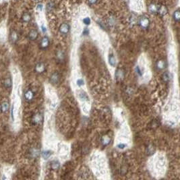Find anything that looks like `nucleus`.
I'll list each match as a JSON object with an SVG mask.
<instances>
[{
	"mask_svg": "<svg viewBox=\"0 0 180 180\" xmlns=\"http://www.w3.org/2000/svg\"><path fill=\"white\" fill-rule=\"evenodd\" d=\"M10 109V104L8 101L5 100L1 104V111L2 113H6Z\"/></svg>",
	"mask_w": 180,
	"mask_h": 180,
	"instance_id": "nucleus-13",
	"label": "nucleus"
},
{
	"mask_svg": "<svg viewBox=\"0 0 180 180\" xmlns=\"http://www.w3.org/2000/svg\"><path fill=\"white\" fill-rule=\"evenodd\" d=\"M156 67L159 70H162L166 67V63L164 60H160L156 61Z\"/></svg>",
	"mask_w": 180,
	"mask_h": 180,
	"instance_id": "nucleus-15",
	"label": "nucleus"
},
{
	"mask_svg": "<svg viewBox=\"0 0 180 180\" xmlns=\"http://www.w3.org/2000/svg\"><path fill=\"white\" fill-rule=\"evenodd\" d=\"M136 72L138 74L140 75V76H141L142 75V72H141V70H140V68L138 66H136Z\"/></svg>",
	"mask_w": 180,
	"mask_h": 180,
	"instance_id": "nucleus-32",
	"label": "nucleus"
},
{
	"mask_svg": "<svg viewBox=\"0 0 180 180\" xmlns=\"http://www.w3.org/2000/svg\"><path fill=\"white\" fill-rule=\"evenodd\" d=\"M100 142L104 146H108L111 143V138L107 135H104L100 138Z\"/></svg>",
	"mask_w": 180,
	"mask_h": 180,
	"instance_id": "nucleus-11",
	"label": "nucleus"
},
{
	"mask_svg": "<svg viewBox=\"0 0 180 180\" xmlns=\"http://www.w3.org/2000/svg\"><path fill=\"white\" fill-rule=\"evenodd\" d=\"M139 25L143 29L148 28L150 25L149 19L146 16H142L139 20Z\"/></svg>",
	"mask_w": 180,
	"mask_h": 180,
	"instance_id": "nucleus-1",
	"label": "nucleus"
},
{
	"mask_svg": "<svg viewBox=\"0 0 180 180\" xmlns=\"http://www.w3.org/2000/svg\"><path fill=\"white\" fill-rule=\"evenodd\" d=\"M31 20V15L28 12H24L22 16V21L25 23H28Z\"/></svg>",
	"mask_w": 180,
	"mask_h": 180,
	"instance_id": "nucleus-16",
	"label": "nucleus"
},
{
	"mask_svg": "<svg viewBox=\"0 0 180 180\" xmlns=\"http://www.w3.org/2000/svg\"><path fill=\"white\" fill-rule=\"evenodd\" d=\"M38 36H39V33H38V31L35 29H32L28 33V39L31 41H34L38 38Z\"/></svg>",
	"mask_w": 180,
	"mask_h": 180,
	"instance_id": "nucleus-9",
	"label": "nucleus"
},
{
	"mask_svg": "<svg viewBox=\"0 0 180 180\" xmlns=\"http://www.w3.org/2000/svg\"><path fill=\"white\" fill-rule=\"evenodd\" d=\"M60 78V74L57 72H55V73L52 74L51 76H50V82L53 84H57L59 82Z\"/></svg>",
	"mask_w": 180,
	"mask_h": 180,
	"instance_id": "nucleus-8",
	"label": "nucleus"
},
{
	"mask_svg": "<svg viewBox=\"0 0 180 180\" xmlns=\"http://www.w3.org/2000/svg\"><path fill=\"white\" fill-rule=\"evenodd\" d=\"M39 153H40V152H39V150L37 149V148H32V149L30 150V153H29V154H30V156L32 157V158H37V157H38L39 155Z\"/></svg>",
	"mask_w": 180,
	"mask_h": 180,
	"instance_id": "nucleus-17",
	"label": "nucleus"
},
{
	"mask_svg": "<svg viewBox=\"0 0 180 180\" xmlns=\"http://www.w3.org/2000/svg\"><path fill=\"white\" fill-rule=\"evenodd\" d=\"M170 74L168 72H165L162 76V80L165 82H168L170 80Z\"/></svg>",
	"mask_w": 180,
	"mask_h": 180,
	"instance_id": "nucleus-23",
	"label": "nucleus"
},
{
	"mask_svg": "<svg viewBox=\"0 0 180 180\" xmlns=\"http://www.w3.org/2000/svg\"><path fill=\"white\" fill-rule=\"evenodd\" d=\"M125 77V71L123 69H117L116 72V78L117 81H122Z\"/></svg>",
	"mask_w": 180,
	"mask_h": 180,
	"instance_id": "nucleus-6",
	"label": "nucleus"
},
{
	"mask_svg": "<svg viewBox=\"0 0 180 180\" xmlns=\"http://www.w3.org/2000/svg\"><path fill=\"white\" fill-rule=\"evenodd\" d=\"M109 63L111 66H115L116 64V60L113 55H109Z\"/></svg>",
	"mask_w": 180,
	"mask_h": 180,
	"instance_id": "nucleus-22",
	"label": "nucleus"
},
{
	"mask_svg": "<svg viewBox=\"0 0 180 180\" xmlns=\"http://www.w3.org/2000/svg\"><path fill=\"white\" fill-rule=\"evenodd\" d=\"M155 151V146L152 145H150L146 148V154L148 155H152L154 154Z\"/></svg>",
	"mask_w": 180,
	"mask_h": 180,
	"instance_id": "nucleus-18",
	"label": "nucleus"
},
{
	"mask_svg": "<svg viewBox=\"0 0 180 180\" xmlns=\"http://www.w3.org/2000/svg\"><path fill=\"white\" fill-rule=\"evenodd\" d=\"M46 67L44 63L42 62H39L36 64L35 67H34V71L37 74H42L45 71Z\"/></svg>",
	"mask_w": 180,
	"mask_h": 180,
	"instance_id": "nucleus-3",
	"label": "nucleus"
},
{
	"mask_svg": "<svg viewBox=\"0 0 180 180\" xmlns=\"http://www.w3.org/2000/svg\"><path fill=\"white\" fill-rule=\"evenodd\" d=\"M117 147H118L119 149H124V148L126 147V145H124V144H119V145L117 146Z\"/></svg>",
	"mask_w": 180,
	"mask_h": 180,
	"instance_id": "nucleus-33",
	"label": "nucleus"
},
{
	"mask_svg": "<svg viewBox=\"0 0 180 180\" xmlns=\"http://www.w3.org/2000/svg\"><path fill=\"white\" fill-rule=\"evenodd\" d=\"M64 57L65 55L63 51H59L57 53V58L60 61H63V60H64Z\"/></svg>",
	"mask_w": 180,
	"mask_h": 180,
	"instance_id": "nucleus-25",
	"label": "nucleus"
},
{
	"mask_svg": "<svg viewBox=\"0 0 180 180\" xmlns=\"http://www.w3.org/2000/svg\"><path fill=\"white\" fill-rule=\"evenodd\" d=\"M77 84L78 85V86H82V85L84 84V81L82 79H78V80H77Z\"/></svg>",
	"mask_w": 180,
	"mask_h": 180,
	"instance_id": "nucleus-30",
	"label": "nucleus"
},
{
	"mask_svg": "<svg viewBox=\"0 0 180 180\" xmlns=\"http://www.w3.org/2000/svg\"><path fill=\"white\" fill-rule=\"evenodd\" d=\"M34 1H39V0H34Z\"/></svg>",
	"mask_w": 180,
	"mask_h": 180,
	"instance_id": "nucleus-36",
	"label": "nucleus"
},
{
	"mask_svg": "<svg viewBox=\"0 0 180 180\" xmlns=\"http://www.w3.org/2000/svg\"><path fill=\"white\" fill-rule=\"evenodd\" d=\"M159 6V5L155 4H150L149 6H148V12H149L150 13H151V14H155V13H157V12H158Z\"/></svg>",
	"mask_w": 180,
	"mask_h": 180,
	"instance_id": "nucleus-12",
	"label": "nucleus"
},
{
	"mask_svg": "<svg viewBox=\"0 0 180 180\" xmlns=\"http://www.w3.org/2000/svg\"><path fill=\"white\" fill-rule=\"evenodd\" d=\"M24 99H25L27 102H31V101L34 99V92H33L31 89H28V90H26L25 92H24Z\"/></svg>",
	"mask_w": 180,
	"mask_h": 180,
	"instance_id": "nucleus-2",
	"label": "nucleus"
},
{
	"mask_svg": "<svg viewBox=\"0 0 180 180\" xmlns=\"http://www.w3.org/2000/svg\"><path fill=\"white\" fill-rule=\"evenodd\" d=\"M127 167L126 165H123L120 169V174H121L122 175H125L126 173H127Z\"/></svg>",
	"mask_w": 180,
	"mask_h": 180,
	"instance_id": "nucleus-27",
	"label": "nucleus"
},
{
	"mask_svg": "<svg viewBox=\"0 0 180 180\" xmlns=\"http://www.w3.org/2000/svg\"><path fill=\"white\" fill-rule=\"evenodd\" d=\"M50 44L49 39L47 37H44L40 42V48L41 49H46L49 47Z\"/></svg>",
	"mask_w": 180,
	"mask_h": 180,
	"instance_id": "nucleus-5",
	"label": "nucleus"
},
{
	"mask_svg": "<svg viewBox=\"0 0 180 180\" xmlns=\"http://www.w3.org/2000/svg\"><path fill=\"white\" fill-rule=\"evenodd\" d=\"M88 3L90 5H94L97 2V0H88Z\"/></svg>",
	"mask_w": 180,
	"mask_h": 180,
	"instance_id": "nucleus-31",
	"label": "nucleus"
},
{
	"mask_svg": "<svg viewBox=\"0 0 180 180\" xmlns=\"http://www.w3.org/2000/svg\"><path fill=\"white\" fill-rule=\"evenodd\" d=\"M83 22L85 24L88 25V24H90V19L88 17L85 18H84V20H83Z\"/></svg>",
	"mask_w": 180,
	"mask_h": 180,
	"instance_id": "nucleus-28",
	"label": "nucleus"
},
{
	"mask_svg": "<svg viewBox=\"0 0 180 180\" xmlns=\"http://www.w3.org/2000/svg\"><path fill=\"white\" fill-rule=\"evenodd\" d=\"M161 16H164L167 13V8L165 7V5H159V6L158 12H157Z\"/></svg>",
	"mask_w": 180,
	"mask_h": 180,
	"instance_id": "nucleus-14",
	"label": "nucleus"
},
{
	"mask_svg": "<svg viewBox=\"0 0 180 180\" xmlns=\"http://www.w3.org/2000/svg\"><path fill=\"white\" fill-rule=\"evenodd\" d=\"M150 127L152 129H156V127H159V123L156 120L153 121L151 123H150Z\"/></svg>",
	"mask_w": 180,
	"mask_h": 180,
	"instance_id": "nucleus-26",
	"label": "nucleus"
},
{
	"mask_svg": "<svg viewBox=\"0 0 180 180\" xmlns=\"http://www.w3.org/2000/svg\"><path fill=\"white\" fill-rule=\"evenodd\" d=\"M12 78H10V77L5 78V80H4V87L6 88H10L12 87Z\"/></svg>",
	"mask_w": 180,
	"mask_h": 180,
	"instance_id": "nucleus-20",
	"label": "nucleus"
},
{
	"mask_svg": "<svg viewBox=\"0 0 180 180\" xmlns=\"http://www.w3.org/2000/svg\"><path fill=\"white\" fill-rule=\"evenodd\" d=\"M37 9L38 10H39V11L42 10V4H38L37 7Z\"/></svg>",
	"mask_w": 180,
	"mask_h": 180,
	"instance_id": "nucleus-34",
	"label": "nucleus"
},
{
	"mask_svg": "<svg viewBox=\"0 0 180 180\" xmlns=\"http://www.w3.org/2000/svg\"><path fill=\"white\" fill-rule=\"evenodd\" d=\"M18 32L15 31H12L10 34V39L12 43H16L18 40Z\"/></svg>",
	"mask_w": 180,
	"mask_h": 180,
	"instance_id": "nucleus-10",
	"label": "nucleus"
},
{
	"mask_svg": "<svg viewBox=\"0 0 180 180\" xmlns=\"http://www.w3.org/2000/svg\"><path fill=\"white\" fill-rule=\"evenodd\" d=\"M11 117L13 121L14 120V105H12L11 107Z\"/></svg>",
	"mask_w": 180,
	"mask_h": 180,
	"instance_id": "nucleus-29",
	"label": "nucleus"
},
{
	"mask_svg": "<svg viewBox=\"0 0 180 180\" xmlns=\"http://www.w3.org/2000/svg\"><path fill=\"white\" fill-rule=\"evenodd\" d=\"M51 155V152L49 151V150H45V151L42 152V156L43 157L44 159H48L49 158L50 156Z\"/></svg>",
	"mask_w": 180,
	"mask_h": 180,
	"instance_id": "nucleus-24",
	"label": "nucleus"
},
{
	"mask_svg": "<svg viewBox=\"0 0 180 180\" xmlns=\"http://www.w3.org/2000/svg\"><path fill=\"white\" fill-rule=\"evenodd\" d=\"M70 25L67 23H63L61 24L60 26L59 31H60V33L63 34H67L68 32H70Z\"/></svg>",
	"mask_w": 180,
	"mask_h": 180,
	"instance_id": "nucleus-7",
	"label": "nucleus"
},
{
	"mask_svg": "<svg viewBox=\"0 0 180 180\" xmlns=\"http://www.w3.org/2000/svg\"><path fill=\"white\" fill-rule=\"evenodd\" d=\"M41 28H42V32H45V31H46V28H45V26H42V27H41Z\"/></svg>",
	"mask_w": 180,
	"mask_h": 180,
	"instance_id": "nucleus-35",
	"label": "nucleus"
},
{
	"mask_svg": "<svg viewBox=\"0 0 180 180\" xmlns=\"http://www.w3.org/2000/svg\"><path fill=\"white\" fill-rule=\"evenodd\" d=\"M60 164L57 161H53L51 163V165H50L51 169L53 170H57L58 169L60 168Z\"/></svg>",
	"mask_w": 180,
	"mask_h": 180,
	"instance_id": "nucleus-19",
	"label": "nucleus"
},
{
	"mask_svg": "<svg viewBox=\"0 0 180 180\" xmlns=\"http://www.w3.org/2000/svg\"><path fill=\"white\" fill-rule=\"evenodd\" d=\"M173 18L174 20V21L177 22H179L180 20V12L179 10H177L176 11L174 12L173 14Z\"/></svg>",
	"mask_w": 180,
	"mask_h": 180,
	"instance_id": "nucleus-21",
	"label": "nucleus"
},
{
	"mask_svg": "<svg viewBox=\"0 0 180 180\" xmlns=\"http://www.w3.org/2000/svg\"><path fill=\"white\" fill-rule=\"evenodd\" d=\"M42 121V116L40 113H37L34 114V116H32V122L34 125H38L40 124Z\"/></svg>",
	"mask_w": 180,
	"mask_h": 180,
	"instance_id": "nucleus-4",
	"label": "nucleus"
}]
</instances>
